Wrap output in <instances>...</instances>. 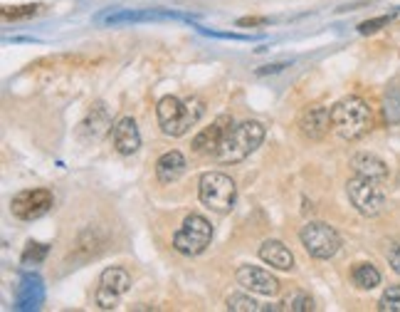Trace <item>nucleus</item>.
<instances>
[{"mask_svg": "<svg viewBox=\"0 0 400 312\" xmlns=\"http://www.w3.org/2000/svg\"><path fill=\"white\" fill-rule=\"evenodd\" d=\"M346 194H349L353 208L366 219H373L386 208V194H383L381 183L364 179V176H353L351 181L346 183Z\"/></svg>", "mask_w": 400, "mask_h": 312, "instance_id": "obj_7", "label": "nucleus"}, {"mask_svg": "<svg viewBox=\"0 0 400 312\" xmlns=\"http://www.w3.org/2000/svg\"><path fill=\"white\" fill-rule=\"evenodd\" d=\"M393 109H398L400 112V89H390L388 94H386V117H393Z\"/></svg>", "mask_w": 400, "mask_h": 312, "instance_id": "obj_24", "label": "nucleus"}, {"mask_svg": "<svg viewBox=\"0 0 400 312\" xmlns=\"http://www.w3.org/2000/svg\"><path fill=\"white\" fill-rule=\"evenodd\" d=\"M331 126V109L329 107H309L307 112L299 117V131L311 142H319L329 134Z\"/></svg>", "mask_w": 400, "mask_h": 312, "instance_id": "obj_13", "label": "nucleus"}, {"mask_svg": "<svg viewBox=\"0 0 400 312\" xmlns=\"http://www.w3.org/2000/svg\"><path fill=\"white\" fill-rule=\"evenodd\" d=\"M259 260H265L270 268L277 270H292L294 268V256L282 241H265L259 245Z\"/></svg>", "mask_w": 400, "mask_h": 312, "instance_id": "obj_15", "label": "nucleus"}, {"mask_svg": "<svg viewBox=\"0 0 400 312\" xmlns=\"http://www.w3.org/2000/svg\"><path fill=\"white\" fill-rule=\"evenodd\" d=\"M45 5H40V3H32V5H5L3 10H0V15H3V20L5 23H18V20H27V18H35L40 10H43Z\"/></svg>", "mask_w": 400, "mask_h": 312, "instance_id": "obj_18", "label": "nucleus"}, {"mask_svg": "<svg viewBox=\"0 0 400 312\" xmlns=\"http://www.w3.org/2000/svg\"><path fill=\"white\" fill-rule=\"evenodd\" d=\"M55 206V196L47 188H27V191H20V194L12 196L10 201V211L15 219L20 221H37L47 216Z\"/></svg>", "mask_w": 400, "mask_h": 312, "instance_id": "obj_8", "label": "nucleus"}, {"mask_svg": "<svg viewBox=\"0 0 400 312\" xmlns=\"http://www.w3.org/2000/svg\"><path fill=\"white\" fill-rule=\"evenodd\" d=\"M111 142H114V149L121 156H131L139 151L141 146V131L136 126V122L131 117H121L117 124L109 129Z\"/></svg>", "mask_w": 400, "mask_h": 312, "instance_id": "obj_12", "label": "nucleus"}, {"mask_svg": "<svg viewBox=\"0 0 400 312\" xmlns=\"http://www.w3.org/2000/svg\"><path fill=\"white\" fill-rule=\"evenodd\" d=\"M353 285L361 287V290H373V287L381 285V273H378L376 265L358 263L356 268H353Z\"/></svg>", "mask_w": 400, "mask_h": 312, "instance_id": "obj_17", "label": "nucleus"}, {"mask_svg": "<svg viewBox=\"0 0 400 312\" xmlns=\"http://www.w3.org/2000/svg\"><path fill=\"white\" fill-rule=\"evenodd\" d=\"M198 199H200V203L208 206L210 211L230 213L235 208V201H237V188H235V181L228 174L210 171V174L200 176Z\"/></svg>", "mask_w": 400, "mask_h": 312, "instance_id": "obj_4", "label": "nucleus"}, {"mask_svg": "<svg viewBox=\"0 0 400 312\" xmlns=\"http://www.w3.org/2000/svg\"><path fill=\"white\" fill-rule=\"evenodd\" d=\"M237 282L250 293L265 295V298H274L282 290V282L270 270H262L257 265H240L237 268Z\"/></svg>", "mask_w": 400, "mask_h": 312, "instance_id": "obj_10", "label": "nucleus"}, {"mask_svg": "<svg viewBox=\"0 0 400 312\" xmlns=\"http://www.w3.org/2000/svg\"><path fill=\"white\" fill-rule=\"evenodd\" d=\"M331 126L344 142H356L373 129V112L361 97H346L331 107Z\"/></svg>", "mask_w": 400, "mask_h": 312, "instance_id": "obj_3", "label": "nucleus"}, {"mask_svg": "<svg viewBox=\"0 0 400 312\" xmlns=\"http://www.w3.org/2000/svg\"><path fill=\"white\" fill-rule=\"evenodd\" d=\"M378 310L381 312H400V285H390L383 290L378 300Z\"/></svg>", "mask_w": 400, "mask_h": 312, "instance_id": "obj_20", "label": "nucleus"}, {"mask_svg": "<svg viewBox=\"0 0 400 312\" xmlns=\"http://www.w3.org/2000/svg\"><path fill=\"white\" fill-rule=\"evenodd\" d=\"M265 124L257 119H247L240 124H233L222 139L220 149L215 151V159L220 164H237L247 159L250 154L259 149V144L265 142Z\"/></svg>", "mask_w": 400, "mask_h": 312, "instance_id": "obj_2", "label": "nucleus"}, {"mask_svg": "<svg viewBox=\"0 0 400 312\" xmlns=\"http://www.w3.org/2000/svg\"><path fill=\"white\" fill-rule=\"evenodd\" d=\"M158 114V126L166 137H183L200 122L205 114V104L200 97L191 100H178V97H163L156 107Z\"/></svg>", "mask_w": 400, "mask_h": 312, "instance_id": "obj_1", "label": "nucleus"}, {"mask_svg": "<svg viewBox=\"0 0 400 312\" xmlns=\"http://www.w3.org/2000/svg\"><path fill=\"white\" fill-rule=\"evenodd\" d=\"M228 310H233V312H267V310H272V307H265V305H259L257 300H252L250 295H230L228 298Z\"/></svg>", "mask_w": 400, "mask_h": 312, "instance_id": "obj_19", "label": "nucleus"}, {"mask_svg": "<svg viewBox=\"0 0 400 312\" xmlns=\"http://www.w3.org/2000/svg\"><path fill=\"white\" fill-rule=\"evenodd\" d=\"M185 156L180 151H166L156 161V176H158L161 183H176L180 176L185 174Z\"/></svg>", "mask_w": 400, "mask_h": 312, "instance_id": "obj_16", "label": "nucleus"}, {"mask_svg": "<svg viewBox=\"0 0 400 312\" xmlns=\"http://www.w3.org/2000/svg\"><path fill=\"white\" fill-rule=\"evenodd\" d=\"M45 256H47V245H43V243H30V245H27V250L23 253V263H25V265H30V260L32 263H40Z\"/></svg>", "mask_w": 400, "mask_h": 312, "instance_id": "obj_22", "label": "nucleus"}, {"mask_svg": "<svg viewBox=\"0 0 400 312\" xmlns=\"http://www.w3.org/2000/svg\"><path fill=\"white\" fill-rule=\"evenodd\" d=\"M213 241V225L205 216L191 213L185 216L180 228L173 236V248L183 253V256H200Z\"/></svg>", "mask_w": 400, "mask_h": 312, "instance_id": "obj_5", "label": "nucleus"}, {"mask_svg": "<svg viewBox=\"0 0 400 312\" xmlns=\"http://www.w3.org/2000/svg\"><path fill=\"white\" fill-rule=\"evenodd\" d=\"M390 23V15H383V18H373V20H364L361 25H358V32L361 35H370V32H378L383 25H388Z\"/></svg>", "mask_w": 400, "mask_h": 312, "instance_id": "obj_23", "label": "nucleus"}, {"mask_svg": "<svg viewBox=\"0 0 400 312\" xmlns=\"http://www.w3.org/2000/svg\"><path fill=\"white\" fill-rule=\"evenodd\" d=\"M131 287V275L123 268H106L99 275V287H97V305L102 310H114L121 302V298L129 293Z\"/></svg>", "mask_w": 400, "mask_h": 312, "instance_id": "obj_9", "label": "nucleus"}, {"mask_svg": "<svg viewBox=\"0 0 400 312\" xmlns=\"http://www.w3.org/2000/svg\"><path fill=\"white\" fill-rule=\"evenodd\" d=\"M388 263H390V268L395 270V273L400 275V243H393L388 250Z\"/></svg>", "mask_w": 400, "mask_h": 312, "instance_id": "obj_25", "label": "nucleus"}, {"mask_svg": "<svg viewBox=\"0 0 400 312\" xmlns=\"http://www.w3.org/2000/svg\"><path fill=\"white\" fill-rule=\"evenodd\" d=\"M299 241H302L309 256L319 258V260H329L341 248V236L324 221H311V223L304 225L299 231Z\"/></svg>", "mask_w": 400, "mask_h": 312, "instance_id": "obj_6", "label": "nucleus"}, {"mask_svg": "<svg viewBox=\"0 0 400 312\" xmlns=\"http://www.w3.org/2000/svg\"><path fill=\"white\" fill-rule=\"evenodd\" d=\"M270 20L267 18H240L237 20V25L240 27H250V25H267Z\"/></svg>", "mask_w": 400, "mask_h": 312, "instance_id": "obj_26", "label": "nucleus"}, {"mask_svg": "<svg viewBox=\"0 0 400 312\" xmlns=\"http://www.w3.org/2000/svg\"><path fill=\"white\" fill-rule=\"evenodd\" d=\"M351 169L356 176H364V179H370V181L383 183L388 179V166L383 159H378L376 154H368V151H361L351 159Z\"/></svg>", "mask_w": 400, "mask_h": 312, "instance_id": "obj_14", "label": "nucleus"}, {"mask_svg": "<svg viewBox=\"0 0 400 312\" xmlns=\"http://www.w3.org/2000/svg\"><path fill=\"white\" fill-rule=\"evenodd\" d=\"M282 307L290 312H309V310H314V302H311V298H309L307 293H294L284 300Z\"/></svg>", "mask_w": 400, "mask_h": 312, "instance_id": "obj_21", "label": "nucleus"}, {"mask_svg": "<svg viewBox=\"0 0 400 312\" xmlns=\"http://www.w3.org/2000/svg\"><path fill=\"white\" fill-rule=\"evenodd\" d=\"M230 126H233V117H230V114L217 117L213 124L205 126V129L193 139V149H196L198 154L215 156V151L220 149V144H222V139H225V134H228Z\"/></svg>", "mask_w": 400, "mask_h": 312, "instance_id": "obj_11", "label": "nucleus"}]
</instances>
